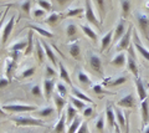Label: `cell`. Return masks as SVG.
<instances>
[{"label": "cell", "mask_w": 149, "mask_h": 133, "mask_svg": "<svg viewBox=\"0 0 149 133\" xmlns=\"http://www.w3.org/2000/svg\"><path fill=\"white\" fill-rule=\"evenodd\" d=\"M80 27H81V30L83 31V34H85L86 36H88V38H90L92 41H95V42H96V41L98 40V35H97V33H96V31L93 30V29H91V27L88 26V25L81 24Z\"/></svg>", "instance_id": "cb8c5ba5"}, {"label": "cell", "mask_w": 149, "mask_h": 133, "mask_svg": "<svg viewBox=\"0 0 149 133\" xmlns=\"http://www.w3.org/2000/svg\"><path fill=\"white\" fill-rule=\"evenodd\" d=\"M125 120H127V125H125V131H124V133H129V132H130V125H129V112L125 113Z\"/></svg>", "instance_id": "9f6ffc18"}, {"label": "cell", "mask_w": 149, "mask_h": 133, "mask_svg": "<svg viewBox=\"0 0 149 133\" xmlns=\"http://www.w3.org/2000/svg\"><path fill=\"white\" fill-rule=\"evenodd\" d=\"M14 24H15V15H13L10 19H9V21L5 22V26L3 27V31H1V44H4V45L6 44L9 36H10L11 31L14 29Z\"/></svg>", "instance_id": "7c38bea8"}, {"label": "cell", "mask_w": 149, "mask_h": 133, "mask_svg": "<svg viewBox=\"0 0 149 133\" xmlns=\"http://www.w3.org/2000/svg\"><path fill=\"white\" fill-rule=\"evenodd\" d=\"M114 112H116V117H117V123L119 125L120 131H124V130H125V125H127V120H125V117L123 116V112L120 111L119 108H114Z\"/></svg>", "instance_id": "1f68e13d"}, {"label": "cell", "mask_w": 149, "mask_h": 133, "mask_svg": "<svg viewBox=\"0 0 149 133\" xmlns=\"http://www.w3.org/2000/svg\"><path fill=\"white\" fill-rule=\"evenodd\" d=\"M85 11L82 8H73V9H68V10L66 11V14H65V16L66 17H72V16H78L81 15V14Z\"/></svg>", "instance_id": "7bdbcfd3"}, {"label": "cell", "mask_w": 149, "mask_h": 133, "mask_svg": "<svg viewBox=\"0 0 149 133\" xmlns=\"http://www.w3.org/2000/svg\"><path fill=\"white\" fill-rule=\"evenodd\" d=\"M93 113V107H86L85 109H83V117H91Z\"/></svg>", "instance_id": "db71d44e"}, {"label": "cell", "mask_w": 149, "mask_h": 133, "mask_svg": "<svg viewBox=\"0 0 149 133\" xmlns=\"http://www.w3.org/2000/svg\"><path fill=\"white\" fill-rule=\"evenodd\" d=\"M95 123H96L95 125L96 130L98 131L100 133H104V117H103V114H100Z\"/></svg>", "instance_id": "60d3db41"}, {"label": "cell", "mask_w": 149, "mask_h": 133, "mask_svg": "<svg viewBox=\"0 0 149 133\" xmlns=\"http://www.w3.org/2000/svg\"><path fill=\"white\" fill-rule=\"evenodd\" d=\"M68 52L71 55L72 57L74 58H80V54H81V47L80 45H78L77 41H74V42L68 45Z\"/></svg>", "instance_id": "f1b7e54d"}, {"label": "cell", "mask_w": 149, "mask_h": 133, "mask_svg": "<svg viewBox=\"0 0 149 133\" xmlns=\"http://www.w3.org/2000/svg\"><path fill=\"white\" fill-rule=\"evenodd\" d=\"M76 117H78L77 109L73 107L72 103H67V108H66V122L70 125V123H71Z\"/></svg>", "instance_id": "603a6c76"}, {"label": "cell", "mask_w": 149, "mask_h": 133, "mask_svg": "<svg viewBox=\"0 0 149 133\" xmlns=\"http://www.w3.org/2000/svg\"><path fill=\"white\" fill-rule=\"evenodd\" d=\"M0 116H1V117H5V116H6V113H5V111L3 109V107H0Z\"/></svg>", "instance_id": "680465c9"}, {"label": "cell", "mask_w": 149, "mask_h": 133, "mask_svg": "<svg viewBox=\"0 0 149 133\" xmlns=\"http://www.w3.org/2000/svg\"><path fill=\"white\" fill-rule=\"evenodd\" d=\"M76 133H90V130H88V123L87 122H82L80 128L77 130Z\"/></svg>", "instance_id": "681fc988"}, {"label": "cell", "mask_w": 149, "mask_h": 133, "mask_svg": "<svg viewBox=\"0 0 149 133\" xmlns=\"http://www.w3.org/2000/svg\"><path fill=\"white\" fill-rule=\"evenodd\" d=\"M127 30H128L127 29V21H125V19H123V17H120L117 22V26H116V29H114V36H113L114 42L116 41H119V39L127 33Z\"/></svg>", "instance_id": "4fadbf2b"}, {"label": "cell", "mask_w": 149, "mask_h": 133, "mask_svg": "<svg viewBox=\"0 0 149 133\" xmlns=\"http://www.w3.org/2000/svg\"><path fill=\"white\" fill-rule=\"evenodd\" d=\"M31 1L30 0H24V1H21L20 3V6H21V10L24 11L26 15H29L30 14V6H31Z\"/></svg>", "instance_id": "f6af8a7d"}, {"label": "cell", "mask_w": 149, "mask_h": 133, "mask_svg": "<svg viewBox=\"0 0 149 133\" xmlns=\"http://www.w3.org/2000/svg\"><path fill=\"white\" fill-rule=\"evenodd\" d=\"M34 50V31H29L27 34V46L25 49V55H30Z\"/></svg>", "instance_id": "836d02e7"}, {"label": "cell", "mask_w": 149, "mask_h": 133, "mask_svg": "<svg viewBox=\"0 0 149 133\" xmlns=\"http://www.w3.org/2000/svg\"><path fill=\"white\" fill-rule=\"evenodd\" d=\"M56 88H57V92L62 96V97H66L67 95V87L65 86L62 82H58L57 85H56Z\"/></svg>", "instance_id": "7dc6e473"}, {"label": "cell", "mask_w": 149, "mask_h": 133, "mask_svg": "<svg viewBox=\"0 0 149 133\" xmlns=\"http://www.w3.org/2000/svg\"><path fill=\"white\" fill-rule=\"evenodd\" d=\"M56 1L58 3V5H61V6H63V5H66V4H68L71 0H56Z\"/></svg>", "instance_id": "6f0895ef"}, {"label": "cell", "mask_w": 149, "mask_h": 133, "mask_svg": "<svg viewBox=\"0 0 149 133\" xmlns=\"http://www.w3.org/2000/svg\"><path fill=\"white\" fill-rule=\"evenodd\" d=\"M31 93L34 96H37V97H41V88L39 85H35L31 87Z\"/></svg>", "instance_id": "816d5d0a"}, {"label": "cell", "mask_w": 149, "mask_h": 133, "mask_svg": "<svg viewBox=\"0 0 149 133\" xmlns=\"http://www.w3.org/2000/svg\"><path fill=\"white\" fill-rule=\"evenodd\" d=\"M55 70L52 67H51L50 65H46L45 66V76H46V79H50V80H52L54 77H55Z\"/></svg>", "instance_id": "bcb514c9"}, {"label": "cell", "mask_w": 149, "mask_h": 133, "mask_svg": "<svg viewBox=\"0 0 149 133\" xmlns=\"http://www.w3.org/2000/svg\"><path fill=\"white\" fill-rule=\"evenodd\" d=\"M132 31H133V26L129 25L127 33H125L122 38L119 39L118 44H117V50L118 51H124L130 46V38H132Z\"/></svg>", "instance_id": "30bf717a"}, {"label": "cell", "mask_w": 149, "mask_h": 133, "mask_svg": "<svg viewBox=\"0 0 149 133\" xmlns=\"http://www.w3.org/2000/svg\"><path fill=\"white\" fill-rule=\"evenodd\" d=\"M4 14H5V11H0V19H1V17H3Z\"/></svg>", "instance_id": "94428289"}, {"label": "cell", "mask_w": 149, "mask_h": 133, "mask_svg": "<svg viewBox=\"0 0 149 133\" xmlns=\"http://www.w3.org/2000/svg\"><path fill=\"white\" fill-rule=\"evenodd\" d=\"M106 117H107V123H108L109 128H116V133H120V128H119V125L117 123V121H116V117H114V108L113 106H112L111 103L107 104L106 107Z\"/></svg>", "instance_id": "9c48e42d"}, {"label": "cell", "mask_w": 149, "mask_h": 133, "mask_svg": "<svg viewBox=\"0 0 149 133\" xmlns=\"http://www.w3.org/2000/svg\"><path fill=\"white\" fill-rule=\"evenodd\" d=\"M17 54L19 51H11L10 56L5 60V65H4V72H5V77L10 81L13 72L16 67V58H17Z\"/></svg>", "instance_id": "5b68a950"}, {"label": "cell", "mask_w": 149, "mask_h": 133, "mask_svg": "<svg viewBox=\"0 0 149 133\" xmlns=\"http://www.w3.org/2000/svg\"><path fill=\"white\" fill-rule=\"evenodd\" d=\"M70 101H71V103L73 104V107L76 108V109H82V111H83V109L87 107V104H86L85 101L78 100L76 97H71V98H70Z\"/></svg>", "instance_id": "f35d334b"}, {"label": "cell", "mask_w": 149, "mask_h": 133, "mask_svg": "<svg viewBox=\"0 0 149 133\" xmlns=\"http://www.w3.org/2000/svg\"><path fill=\"white\" fill-rule=\"evenodd\" d=\"M134 20H136L141 33L143 34L144 39L149 41V17L148 15L141 10H136L134 11Z\"/></svg>", "instance_id": "6da1fadb"}, {"label": "cell", "mask_w": 149, "mask_h": 133, "mask_svg": "<svg viewBox=\"0 0 149 133\" xmlns=\"http://www.w3.org/2000/svg\"><path fill=\"white\" fill-rule=\"evenodd\" d=\"M35 71H36V67H34V66L26 68V70H24L21 72V77H31L35 73Z\"/></svg>", "instance_id": "c3c4849f"}, {"label": "cell", "mask_w": 149, "mask_h": 133, "mask_svg": "<svg viewBox=\"0 0 149 133\" xmlns=\"http://www.w3.org/2000/svg\"><path fill=\"white\" fill-rule=\"evenodd\" d=\"M71 92H72V95H73V97L85 101L86 103H92V98H90L86 93H83L81 90H78L77 87H72V91H71Z\"/></svg>", "instance_id": "4316f807"}, {"label": "cell", "mask_w": 149, "mask_h": 133, "mask_svg": "<svg viewBox=\"0 0 149 133\" xmlns=\"http://www.w3.org/2000/svg\"><path fill=\"white\" fill-rule=\"evenodd\" d=\"M26 46H27V39H21L11 45L10 51H21V50H25Z\"/></svg>", "instance_id": "d6a6232c"}, {"label": "cell", "mask_w": 149, "mask_h": 133, "mask_svg": "<svg viewBox=\"0 0 149 133\" xmlns=\"http://www.w3.org/2000/svg\"><path fill=\"white\" fill-rule=\"evenodd\" d=\"M144 133H149V125L146 128H144Z\"/></svg>", "instance_id": "91938a15"}, {"label": "cell", "mask_w": 149, "mask_h": 133, "mask_svg": "<svg viewBox=\"0 0 149 133\" xmlns=\"http://www.w3.org/2000/svg\"><path fill=\"white\" fill-rule=\"evenodd\" d=\"M120 1V14L123 19H127L130 14V0H119Z\"/></svg>", "instance_id": "484cf974"}, {"label": "cell", "mask_w": 149, "mask_h": 133, "mask_svg": "<svg viewBox=\"0 0 149 133\" xmlns=\"http://www.w3.org/2000/svg\"><path fill=\"white\" fill-rule=\"evenodd\" d=\"M45 14H46V11L42 10V9H35V10L32 11V16L36 17V19H39V17L45 16Z\"/></svg>", "instance_id": "f907efd6"}, {"label": "cell", "mask_w": 149, "mask_h": 133, "mask_svg": "<svg viewBox=\"0 0 149 133\" xmlns=\"http://www.w3.org/2000/svg\"><path fill=\"white\" fill-rule=\"evenodd\" d=\"M132 35H133V45H134V47H136L137 51L142 55V57L144 58V60L149 61V50H148L147 47H144L143 45H142L141 38H139V35H138V33H137L136 29H133Z\"/></svg>", "instance_id": "ba28073f"}, {"label": "cell", "mask_w": 149, "mask_h": 133, "mask_svg": "<svg viewBox=\"0 0 149 133\" xmlns=\"http://www.w3.org/2000/svg\"><path fill=\"white\" fill-rule=\"evenodd\" d=\"M112 66L116 67H124V65H127V54L119 52L117 56H114V58L111 61Z\"/></svg>", "instance_id": "44dd1931"}, {"label": "cell", "mask_w": 149, "mask_h": 133, "mask_svg": "<svg viewBox=\"0 0 149 133\" xmlns=\"http://www.w3.org/2000/svg\"><path fill=\"white\" fill-rule=\"evenodd\" d=\"M55 112V108L52 107V106H46V107H44V108H41V109H39V111L36 112V116L37 117H49V116H51Z\"/></svg>", "instance_id": "e575fe53"}, {"label": "cell", "mask_w": 149, "mask_h": 133, "mask_svg": "<svg viewBox=\"0 0 149 133\" xmlns=\"http://www.w3.org/2000/svg\"><path fill=\"white\" fill-rule=\"evenodd\" d=\"M65 122H66V113H62L54 128L55 133H65V125H66Z\"/></svg>", "instance_id": "4dcf8cb0"}, {"label": "cell", "mask_w": 149, "mask_h": 133, "mask_svg": "<svg viewBox=\"0 0 149 133\" xmlns=\"http://www.w3.org/2000/svg\"><path fill=\"white\" fill-rule=\"evenodd\" d=\"M63 17H66L65 16V14H61V13H52V14H50V15L45 19V22L47 25L50 26H54L56 24H58L60 21H61Z\"/></svg>", "instance_id": "ac0fdd59"}, {"label": "cell", "mask_w": 149, "mask_h": 133, "mask_svg": "<svg viewBox=\"0 0 149 133\" xmlns=\"http://www.w3.org/2000/svg\"><path fill=\"white\" fill-rule=\"evenodd\" d=\"M35 42H36V49H35V54H36V57H37V61L39 63H42L45 61V50L42 46V42L39 40V39H35Z\"/></svg>", "instance_id": "ffe728a7"}, {"label": "cell", "mask_w": 149, "mask_h": 133, "mask_svg": "<svg viewBox=\"0 0 149 133\" xmlns=\"http://www.w3.org/2000/svg\"><path fill=\"white\" fill-rule=\"evenodd\" d=\"M85 16H86V20L90 22V24H93L95 26H97L98 29H102V25L100 20L97 19L95 10L92 8V4H91V0H85Z\"/></svg>", "instance_id": "8992f818"}, {"label": "cell", "mask_w": 149, "mask_h": 133, "mask_svg": "<svg viewBox=\"0 0 149 133\" xmlns=\"http://www.w3.org/2000/svg\"><path fill=\"white\" fill-rule=\"evenodd\" d=\"M36 106L30 104H21V103H13V104H4L3 109L10 113H22V112H34L36 111Z\"/></svg>", "instance_id": "277c9868"}, {"label": "cell", "mask_w": 149, "mask_h": 133, "mask_svg": "<svg viewBox=\"0 0 149 133\" xmlns=\"http://www.w3.org/2000/svg\"><path fill=\"white\" fill-rule=\"evenodd\" d=\"M124 82H127V76H119V77H117V79H111L109 82L106 86H108V87H116V86H119V85L124 84Z\"/></svg>", "instance_id": "74e56055"}, {"label": "cell", "mask_w": 149, "mask_h": 133, "mask_svg": "<svg viewBox=\"0 0 149 133\" xmlns=\"http://www.w3.org/2000/svg\"><path fill=\"white\" fill-rule=\"evenodd\" d=\"M136 86H137V93L139 101H144L148 97V84H146V81H143L141 77H136Z\"/></svg>", "instance_id": "8fae6325"}, {"label": "cell", "mask_w": 149, "mask_h": 133, "mask_svg": "<svg viewBox=\"0 0 149 133\" xmlns=\"http://www.w3.org/2000/svg\"><path fill=\"white\" fill-rule=\"evenodd\" d=\"M42 87H44V93H45V97H46V100H50L51 98V96H52V91H54V88H55V81L54 80H50V79H45L44 80V85H42Z\"/></svg>", "instance_id": "e0dca14e"}, {"label": "cell", "mask_w": 149, "mask_h": 133, "mask_svg": "<svg viewBox=\"0 0 149 133\" xmlns=\"http://www.w3.org/2000/svg\"><path fill=\"white\" fill-rule=\"evenodd\" d=\"M58 68H60V79L66 82L67 85L72 86L71 79H70V75H68V71H67V68L65 67V65H63L62 62H58Z\"/></svg>", "instance_id": "d4e9b609"}, {"label": "cell", "mask_w": 149, "mask_h": 133, "mask_svg": "<svg viewBox=\"0 0 149 133\" xmlns=\"http://www.w3.org/2000/svg\"><path fill=\"white\" fill-rule=\"evenodd\" d=\"M42 46H44V50H45V54H46V56H47V58L49 60L52 62V63H55V65H57V57H56V55H55V52L52 51V49L50 47V45L47 44V42H42Z\"/></svg>", "instance_id": "83f0119b"}, {"label": "cell", "mask_w": 149, "mask_h": 133, "mask_svg": "<svg viewBox=\"0 0 149 133\" xmlns=\"http://www.w3.org/2000/svg\"><path fill=\"white\" fill-rule=\"evenodd\" d=\"M81 123H82L81 118H80V117H76V118H74V120H73L71 123H70L68 130H67V133H76V132H77V130L80 128Z\"/></svg>", "instance_id": "8d00e7d4"}, {"label": "cell", "mask_w": 149, "mask_h": 133, "mask_svg": "<svg viewBox=\"0 0 149 133\" xmlns=\"http://www.w3.org/2000/svg\"><path fill=\"white\" fill-rule=\"evenodd\" d=\"M113 34L114 31L113 30H109L103 38L101 40V51H104V50L108 49V46L111 45V42L113 41Z\"/></svg>", "instance_id": "7402d4cb"}, {"label": "cell", "mask_w": 149, "mask_h": 133, "mask_svg": "<svg viewBox=\"0 0 149 133\" xmlns=\"http://www.w3.org/2000/svg\"><path fill=\"white\" fill-rule=\"evenodd\" d=\"M88 63L93 71L97 72L100 76H103V63H102V60L98 55L88 52Z\"/></svg>", "instance_id": "52a82bcc"}, {"label": "cell", "mask_w": 149, "mask_h": 133, "mask_svg": "<svg viewBox=\"0 0 149 133\" xmlns=\"http://www.w3.org/2000/svg\"><path fill=\"white\" fill-rule=\"evenodd\" d=\"M9 84H10V81H9L5 76L0 77V88H4V87H6Z\"/></svg>", "instance_id": "11a10c76"}, {"label": "cell", "mask_w": 149, "mask_h": 133, "mask_svg": "<svg viewBox=\"0 0 149 133\" xmlns=\"http://www.w3.org/2000/svg\"><path fill=\"white\" fill-rule=\"evenodd\" d=\"M26 27L32 30V31H36L37 34H40L41 36H45V38H54V34L51 33V31L46 30V29H44V27H41V26L36 25V24H29V25H26Z\"/></svg>", "instance_id": "d6986e66"}, {"label": "cell", "mask_w": 149, "mask_h": 133, "mask_svg": "<svg viewBox=\"0 0 149 133\" xmlns=\"http://www.w3.org/2000/svg\"><path fill=\"white\" fill-rule=\"evenodd\" d=\"M95 3H96V5L97 8H98V11H100V16H101V19H100V22H101V25L103 24V21H104V16H106V0H95Z\"/></svg>", "instance_id": "f546056e"}, {"label": "cell", "mask_w": 149, "mask_h": 133, "mask_svg": "<svg viewBox=\"0 0 149 133\" xmlns=\"http://www.w3.org/2000/svg\"><path fill=\"white\" fill-rule=\"evenodd\" d=\"M11 122H14L16 126H37V127H45L44 121L39 120L35 117H30V116H15L10 118Z\"/></svg>", "instance_id": "7a4b0ae2"}, {"label": "cell", "mask_w": 149, "mask_h": 133, "mask_svg": "<svg viewBox=\"0 0 149 133\" xmlns=\"http://www.w3.org/2000/svg\"><path fill=\"white\" fill-rule=\"evenodd\" d=\"M141 113H142V128L144 130L149 125V103L148 100L141 102Z\"/></svg>", "instance_id": "5bb4252c"}, {"label": "cell", "mask_w": 149, "mask_h": 133, "mask_svg": "<svg viewBox=\"0 0 149 133\" xmlns=\"http://www.w3.org/2000/svg\"><path fill=\"white\" fill-rule=\"evenodd\" d=\"M127 67L128 70L134 75V77H139V70H138V63L137 58L134 55V45L130 44L128 47V54H127Z\"/></svg>", "instance_id": "3957f363"}, {"label": "cell", "mask_w": 149, "mask_h": 133, "mask_svg": "<svg viewBox=\"0 0 149 133\" xmlns=\"http://www.w3.org/2000/svg\"><path fill=\"white\" fill-rule=\"evenodd\" d=\"M37 4H39L40 9H42V10H45L46 13L52 10V4H51L49 0H37Z\"/></svg>", "instance_id": "ee69618b"}, {"label": "cell", "mask_w": 149, "mask_h": 133, "mask_svg": "<svg viewBox=\"0 0 149 133\" xmlns=\"http://www.w3.org/2000/svg\"><path fill=\"white\" fill-rule=\"evenodd\" d=\"M77 79H78V81H80V84H82V85L91 84V80H90V77H88V75L82 70H80L77 72Z\"/></svg>", "instance_id": "ab89813d"}, {"label": "cell", "mask_w": 149, "mask_h": 133, "mask_svg": "<svg viewBox=\"0 0 149 133\" xmlns=\"http://www.w3.org/2000/svg\"><path fill=\"white\" fill-rule=\"evenodd\" d=\"M66 34L70 39H73L74 36H76L77 34V26L76 24H73V22H71V24H68L66 26Z\"/></svg>", "instance_id": "b9f144b4"}, {"label": "cell", "mask_w": 149, "mask_h": 133, "mask_svg": "<svg viewBox=\"0 0 149 133\" xmlns=\"http://www.w3.org/2000/svg\"><path fill=\"white\" fill-rule=\"evenodd\" d=\"M92 90H93V92L95 93H97V95H109V96H112V95H114L113 92H111V91H107V90H104V87H103V85L102 84H95L92 86Z\"/></svg>", "instance_id": "d590c367"}, {"label": "cell", "mask_w": 149, "mask_h": 133, "mask_svg": "<svg viewBox=\"0 0 149 133\" xmlns=\"http://www.w3.org/2000/svg\"><path fill=\"white\" fill-rule=\"evenodd\" d=\"M9 9H10V5L9 6H6V9H5V14L3 15V17L0 19V35H1V29H3V24L5 22V17H6V14H8V11H9Z\"/></svg>", "instance_id": "f5cc1de1"}, {"label": "cell", "mask_w": 149, "mask_h": 133, "mask_svg": "<svg viewBox=\"0 0 149 133\" xmlns=\"http://www.w3.org/2000/svg\"><path fill=\"white\" fill-rule=\"evenodd\" d=\"M117 104L119 107L124 108H136V98H134L133 93H128L127 96H124L123 98H120Z\"/></svg>", "instance_id": "9a60e30c"}, {"label": "cell", "mask_w": 149, "mask_h": 133, "mask_svg": "<svg viewBox=\"0 0 149 133\" xmlns=\"http://www.w3.org/2000/svg\"><path fill=\"white\" fill-rule=\"evenodd\" d=\"M52 98H54V102H55V106H56V111H57V114L61 116L62 114V109L65 108V106L67 104L66 102V98L62 97L58 92L52 93Z\"/></svg>", "instance_id": "2e32d148"}]
</instances>
